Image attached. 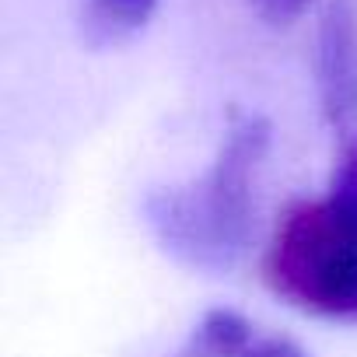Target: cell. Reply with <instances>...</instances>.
<instances>
[{"label":"cell","mask_w":357,"mask_h":357,"mask_svg":"<svg viewBox=\"0 0 357 357\" xmlns=\"http://www.w3.org/2000/svg\"><path fill=\"white\" fill-rule=\"evenodd\" d=\"M158 0H88L84 4V32L98 46H116L140 32L154 15Z\"/></svg>","instance_id":"5b68a950"},{"label":"cell","mask_w":357,"mask_h":357,"mask_svg":"<svg viewBox=\"0 0 357 357\" xmlns=\"http://www.w3.org/2000/svg\"><path fill=\"white\" fill-rule=\"evenodd\" d=\"M263 280L287 305L322 319H357V193L329 186L284 214Z\"/></svg>","instance_id":"7a4b0ae2"},{"label":"cell","mask_w":357,"mask_h":357,"mask_svg":"<svg viewBox=\"0 0 357 357\" xmlns=\"http://www.w3.org/2000/svg\"><path fill=\"white\" fill-rule=\"evenodd\" d=\"M178 357H308V354L287 336L259 333L235 308H214L197 322L186 350Z\"/></svg>","instance_id":"277c9868"},{"label":"cell","mask_w":357,"mask_h":357,"mask_svg":"<svg viewBox=\"0 0 357 357\" xmlns=\"http://www.w3.org/2000/svg\"><path fill=\"white\" fill-rule=\"evenodd\" d=\"M315 81L322 116L333 130L347 133L357 123V18L350 4H336L319 22L315 39Z\"/></svg>","instance_id":"3957f363"},{"label":"cell","mask_w":357,"mask_h":357,"mask_svg":"<svg viewBox=\"0 0 357 357\" xmlns=\"http://www.w3.org/2000/svg\"><path fill=\"white\" fill-rule=\"evenodd\" d=\"M333 186H336V190H350V193H357V137L343 147V154H340V161H336Z\"/></svg>","instance_id":"52a82bcc"},{"label":"cell","mask_w":357,"mask_h":357,"mask_svg":"<svg viewBox=\"0 0 357 357\" xmlns=\"http://www.w3.org/2000/svg\"><path fill=\"white\" fill-rule=\"evenodd\" d=\"M270 133L263 116H235L200 178L147 197L144 221L172 259L193 270L225 273L245 256Z\"/></svg>","instance_id":"6da1fadb"},{"label":"cell","mask_w":357,"mask_h":357,"mask_svg":"<svg viewBox=\"0 0 357 357\" xmlns=\"http://www.w3.org/2000/svg\"><path fill=\"white\" fill-rule=\"evenodd\" d=\"M256 4V11L266 18V22H273V25H287V22H294L312 0H252Z\"/></svg>","instance_id":"8992f818"}]
</instances>
